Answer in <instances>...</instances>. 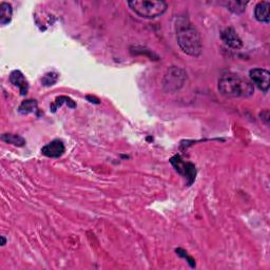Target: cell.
<instances>
[{
	"label": "cell",
	"mask_w": 270,
	"mask_h": 270,
	"mask_svg": "<svg viewBox=\"0 0 270 270\" xmlns=\"http://www.w3.org/2000/svg\"><path fill=\"white\" fill-rule=\"evenodd\" d=\"M177 41L184 53L192 57H199L202 53L203 46L201 35L193 24L185 17L177 19L175 23Z\"/></svg>",
	"instance_id": "cell-1"
},
{
	"label": "cell",
	"mask_w": 270,
	"mask_h": 270,
	"mask_svg": "<svg viewBox=\"0 0 270 270\" xmlns=\"http://www.w3.org/2000/svg\"><path fill=\"white\" fill-rule=\"evenodd\" d=\"M218 91L230 98L250 97L254 93L253 85L235 74L223 75L218 80Z\"/></svg>",
	"instance_id": "cell-2"
},
{
	"label": "cell",
	"mask_w": 270,
	"mask_h": 270,
	"mask_svg": "<svg viewBox=\"0 0 270 270\" xmlns=\"http://www.w3.org/2000/svg\"><path fill=\"white\" fill-rule=\"evenodd\" d=\"M128 5L136 15L146 19L160 17L168 9L167 2L163 0H133L128 1Z\"/></svg>",
	"instance_id": "cell-3"
},
{
	"label": "cell",
	"mask_w": 270,
	"mask_h": 270,
	"mask_svg": "<svg viewBox=\"0 0 270 270\" xmlns=\"http://www.w3.org/2000/svg\"><path fill=\"white\" fill-rule=\"evenodd\" d=\"M187 78L186 72L179 67H171L163 80V88L167 93H174L183 88Z\"/></svg>",
	"instance_id": "cell-4"
},
{
	"label": "cell",
	"mask_w": 270,
	"mask_h": 270,
	"mask_svg": "<svg viewBox=\"0 0 270 270\" xmlns=\"http://www.w3.org/2000/svg\"><path fill=\"white\" fill-rule=\"evenodd\" d=\"M171 165L175 168L180 174L184 175V177L189 180L188 185H191L194 180H195V175H196V170H195V166L191 163H187L184 162L183 159L180 158V155H175L170 159Z\"/></svg>",
	"instance_id": "cell-5"
},
{
	"label": "cell",
	"mask_w": 270,
	"mask_h": 270,
	"mask_svg": "<svg viewBox=\"0 0 270 270\" xmlns=\"http://www.w3.org/2000/svg\"><path fill=\"white\" fill-rule=\"evenodd\" d=\"M249 76L252 84L255 87H258L259 90H261L264 93H267L269 91L270 73L267 70L261 69V68L252 69L249 72Z\"/></svg>",
	"instance_id": "cell-6"
},
{
	"label": "cell",
	"mask_w": 270,
	"mask_h": 270,
	"mask_svg": "<svg viewBox=\"0 0 270 270\" xmlns=\"http://www.w3.org/2000/svg\"><path fill=\"white\" fill-rule=\"evenodd\" d=\"M65 151L64 144L60 141V140H55L46 145L45 147H42L41 153L47 157L51 158H58L60 157Z\"/></svg>",
	"instance_id": "cell-7"
},
{
	"label": "cell",
	"mask_w": 270,
	"mask_h": 270,
	"mask_svg": "<svg viewBox=\"0 0 270 270\" xmlns=\"http://www.w3.org/2000/svg\"><path fill=\"white\" fill-rule=\"evenodd\" d=\"M222 39L226 46L233 50H239L243 47V42L239 37V35L235 31V29L228 28L222 33Z\"/></svg>",
	"instance_id": "cell-8"
},
{
	"label": "cell",
	"mask_w": 270,
	"mask_h": 270,
	"mask_svg": "<svg viewBox=\"0 0 270 270\" xmlns=\"http://www.w3.org/2000/svg\"><path fill=\"white\" fill-rule=\"evenodd\" d=\"M10 82L12 85L18 88L21 95H26L29 91V83L25 75L18 70L13 71L10 75Z\"/></svg>",
	"instance_id": "cell-9"
},
{
	"label": "cell",
	"mask_w": 270,
	"mask_h": 270,
	"mask_svg": "<svg viewBox=\"0 0 270 270\" xmlns=\"http://www.w3.org/2000/svg\"><path fill=\"white\" fill-rule=\"evenodd\" d=\"M270 2L262 1L255 5L254 9V17L259 23L268 25L270 23V15H269Z\"/></svg>",
	"instance_id": "cell-10"
},
{
	"label": "cell",
	"mask_w": 270,
	"mask_h": 270,
	"mask_svg": "<svg viewBox=\"0 0 270 270\" xmlns=\"http://www.w3.org/2000/svg\"><path fill=\"white\" fill-rule=\"evenodd\" d=\"M13 16L12 5L8 2L0 3V25L5 26L11 23Z\"/></svg>",
	"instance_id": "cell-11"
},
{
	"label": "cell",
	"mask_w": 270,
	"mask_h": 270,
	"mask_svg": "<svg viewBox=\"0 0 270 270\" xmlns=\"http://www.w3.org/2000/svg\"><path fill=\"white\" fill-rule=\"evenodd\" d=\"M36 110H37V103L32 99L23 101V104H21L18 108V111L21 114H29V113L35 112Z\"/></svg>",
	"instance_id": "cell-12"
},
{
	"label": "cell",
	"mask_w": 270,
	"mask_h": 270,
	"mask_svg": "<svg viewBox=\"0 0 270 270\" xmlns=\"http://www.w3.org/2000/svg\"><path fill=\"white\" fill-rule=\"evenodd\" d=\"M1 140L5 143L14 145V146H18V147H23L26 144V141L23 137L16 135V134H3L1 136Z\"/></svg>",
	"instance_id": "cell-13"
},
{
	"label": "cell",
	"mask_w": 270,
	"mask_h": 270,
	"mask_svg": "<svg viewBox=\"0 0 270 270\" xmlns=\"http://www.w3.org/2000/svg\"><path fill=\"white\" fill-rule=\"evenodd\" d=\"M227 8L229 11H231L232 13H236V14H240L245 12V8L247 5V2H244V1H228L227 2Z\"/></svg>",
	"instance_id": "cell-14"
},
{
	"label": "cell",
	"mask_w": 270,
	"mask_h": 270,
	"mask_svg": "<svg viewBox=\"0 0 270 270\" xmlns=\"http://www.w3.org/2000/svg\"><path fill=\"white\" fill-rule=\"evenodd\" d=\"M57 80H58V74H56V73H54V72H51L43 76L42 84L47 87H50V86H53L54 84H56Z\"/></svg>",
	"instance_id": "cell-15"
},
{
	"label": "cell",
	"mask_w": 270,
	"mask_h": 270,
	"mask_svg": "<svg viewBox=\"0 0 270 270\" xmlns=\"http://www.w3.org/2000/svg\"><path fill=\"white\" fill-rule=\"evenodd\" d=\"M261 118H262V120L264 121L266 125H268V122H269V111L265 110L264 112H262L261 113Z\"/></svg>",
	"instance_id": "cell-16"
},
{
	"label": "cell",
	"mask_w": 270,
	"mask_h": 270,
	"mask_svg": "<svg viewBox=\"0 0 270 270\" xmlns=\"http://www.w3.org/2000/svg\"><path fill=\"white\" fill-rule=\"evenodd\" d=\"M1 240H2V242H1V246H4V245H5V242H6L5 239H4V237H1Z\"/></svg>",
	"instance_id": "cell-17"
}]
</instances>
